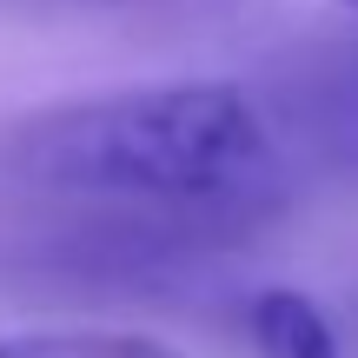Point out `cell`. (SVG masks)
<instances>
[{
  "label": "cell",
  "instance_id": "1",
  "mask_svg": "<svg viewBox=\"0 0 358 358\" xmlns=\"http://www.w3.org/2000/svg\"><path fill=\"white\" fill-rule=\"evenodd\" d=\"M272 166V133L259 106L226 80L133 87L100 100H66L13 120L0 133V173L40 192L199 206L245 192Z\"/></svg>",
  "mask_w": 358,
  "mask_h": 358
},
{
  "label": "cell",
  "instance_id": "2",
  "mask_svg": "<svg viewBox=\"0 0 358 358\" xmlns=\"http://www.w3.org/2000/svg\"><path fill=\"white\" fill-rule=\"evenodd\" d=\"M245 332H252L259 358H338V338L325 325V312L292 285H272L245 306Z\"/></svg>",
  "mask_w": 358,
  "mask_h": 358
},
{
  "label": "cell",
  "instance_id": "3",
  "mask_svg": "<svg viewBox=\"0 0 358 358\" xmlns=\"http://www.w3.org/2000/svg\"><path fill=\"white\" fill-rule=\"evenodd\" d=\"M0 358H186L166 338L127 332V325H20L0 332Z\"/></svg>",
  "mask_w": 358,
  "mask_h": 358
},
{
  "label": "cell",
  "instance_id": "4",
  "mask_svg": "<svg viewBox=\"0 0 358 358\" xmlns=\"http://www.w3.org/2000/svg\"><path fill=\"white\" fill-rule=\"evenodd\" d=\"M345 7H358V0H345Z\"/></svg>",
  "mask_w": 358,
  "mask_h": 358
}]
</instances>
